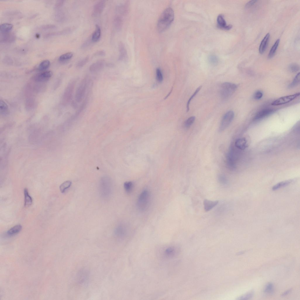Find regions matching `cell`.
Listing matches in <instances>:
<instances>
[{
	"label": "cell",
	"instance_id": "cell-1",
	"mask_svg": "<svg viewBox=\"0 0 300 300\" xmlns=\"http://www.w3.org/2000/svg\"><path fill=\"white\" fill-rule=\"evenodd\" d=\"M174 17V11L170 7L165 9L161 14L158 21L157 27L159 32L166 30L172 23Z\"/></svg>",
	"mask_w": 300,
	"mask_h": 300
},
{
	"label": "cell",
	"instance_id": "cell-2",
	"mask_svg": "<svg viewBox=\"0 0 300 300\" xmlns=\"http://www.w3.org/2000/svg\"><path fill=\"white\" fill-rule=\"evenodd\" d=\"M237 88V85L233 83L226 82L221 85L219 93L221 98L226 100L230 98L233 93Z\"/></svg>",
	"mask_w": 300,
	"mask_h": 300
},
{
	"label": "cell",
	"instance_id": "cell-3",
	"mask_svg": "<svg viewBox=\"0 0 300 300\" xmlns=\"http://www.w3.org/2000/svg\"><path fill=\"white\" fill-rule=\"evenodd\" d=\"M150 195L149 191L147 190L142 191L139 195L137 202V206L141 211L145 210L149 204Z\"/></svg>",
	"mask_w": 300,
	"mask_h": 300
},
{
	"label": "cell",
	"instance_id": "cell-4",
	"mask_svg": "<svg viewBox=\"0 0 300 300\" xmlns=\"http://www.w3.org/2000/svg\"><path fill=\"white\" fill-rule=\"evenodd\" d=\"M110 181L102 180L99 185V190L100 196L103 198L107 199L111 195L112 188Z\"/></svg>",
	"mask_w": 300,
	"mask_h": 300
},
{
	"label": "cell",
	"instance_id": "cell-5",
	"mask_svg": "<svg viewBox=\"0 0 300 300\" xmlns=\"http://www.w3.org/2000/svg\"><path fill=\"white\" fill-rule=\"evenodd\" d=\"M88 80L86 77L84 78L81 81L76 91L75 99L76 101L80 102L84 97L88 85Z\"/></svg>",
	"mask_w": 300,
	"mask_h": 300
},
{
	"label": "cell",
	"instance_id": "cell-6",
	"mask_svg": "<svg viewBox=\"0 0 300 300\" xmlns=\"http://www.w3.org/2000/svg\"><path fill=\"white\" fill-rule=\"evenodd\" d=\"M234 113L232 110H229L223 116L219 128V131L222 132L225 130L230 125L234 117Z\"/></svg>",
	"mask_w": 300,
	"mask_h": 300
},
{
	"label": "cell",
	"instance_id": "cell-7",
	"mask_svg": "<svg viewBox=\"0 0 300 300\" xmlns=\"http://www.w3.org/2000/svg\"><path fill=\"white\" fill-rule=\"evenodd\" d=\"M299 95L300 93H298L292 95L282 97L273 102L271 105L275 106L284 104L291 101Z\"/></svg>",
	"mask_w": 300,
	"mask_h": 300
},
{
	"label": "cell",
	"instance_id": "cell-8",
	"mask_svg": "<svg viewBox=\"0 0 300 300\" xmlns=\"http://www.w3.org/2000/svg\"><path fill=\"white\" fill-rule=\"evenodd\" d=\"M217 25L218 28L223 30H229L232 27L231 24L227 25L222 14H219L217 18Z\"/></svg>",
	"mask_w": 300,
	"mask_h": 300
},
{
	"label": "cell",
	"instance_id": "cell-9",
	"mask_svg": "<svg viewBox=\"0 0 300 300\" xmlns=\"http://www.w3.org/2000/svg\"><path fill=\"white\" fill-rule=\"evenodd\" d=\"M53 74L51 71H46L38 74L35 77V80L38 82H45L49 80Z\"/></svg>",
	"mask_w": 300,
	"mask_h": 300
},
{
	"label": "cell",
	"instance_id": "cell-10",
	"mask_svg": "<svg viewBox=\"0 0 300 300\" xmlns=\"http://www.w3.org/2000/svg\"><path fill=\"white\" fill-rule=\"evenodd\" d=\"M105 5V1L99 0L95 4L93 7V14L97 16L101 14L103 11Z\"/></svg>",
	"mask_w": 300,
	"mask_h": 300
},
{
	"label": "cell",
	"instance_id": "cell-11",
	"mask_svg": "<svg viewBox=\"0 0 300 300\" xmlns=\"http://www.w3.org/2000/svg\"><path fill=\"white\" fill-rule=\"evenodd\" d=\"M274 110L271 108H265L259 111L255 116L254 120H260L272 114Z\"/></svg>",
	"mask_w": 300,
	"mask_h": 300
},
{
	"label": "cell",
	"instance_id": "cell-12",
	"mask_svg": "<svg viewBox=\"0 0 300 300\" xmlns=\"http://www.w3.org/2000/svg\"><path fill=\"white\" fill-rule=\"evenodd\" d=\"M104 61L100 60L92 64L90 67L89 70L91 72L95 73L101 70L104 67Z\"/></svg>",
	"mask_w": 300,
	"mask_h": 300
},
{
	"label": "cell",
	"instance_id": "cell-13",
	"mask_svg": "<svg viewBox=\"0 0 300 300\" xmlns=\"http://www.w3.org/2000/svg\"><path fill=\"white\" fill-rule=\"evenodd\" d=\"M76 80H73L70 82L66 92V98L67 101H69L71 99L73 93L74 88H75Z\"/></svg>",
	"mask_w": 300,
	"mask_h": 300
},
{
	"label": "cell",
	"instance_id": "cell-14",
	"mask_svg": "<svg viewBox=\"0 0 300 300\" xmlns=\"http://www.w3.org/2000/svg\"><path fill=\"white\" fill-rule=\"evenodd\" d=\"M270 34L267 33L262 40L259 47V52L261 54H263L265 51L269 41Z\"/></svg>",
	"mask_w": 300,
	"mask_h": 300
},
{
	"label": "cell",
	"instance_id": "cell-15",
	"mask_svg": "<svg viewBox=\"0 0 300 300\" xmlns=\"http://www.w3.org/2000/svg\"><path fill=\"white\" fill-rule=\"evenodd\" d=\"M235 146L238 149L243 150L248 146L247 141L246 138L237 139L235 142Z\"/></svg>",
	"mask_w": 300,
	"mask_h": 300
},
{
	"label": "cell",
	"instance_id": "cell-16",
	"mask_svg": "<svg viewBox=\"0 0 300 300\" xmlns=\"http://www.w3.org/2000/svg\"><path fill=\"white\" fill-rule=\"evenodd\" d=\"M218 203V201H212L205 199L204 201V208L206 211H208L216 206Z\"/></svg>",
	"mask_w": 300,
	"mask_h": 300
},
{
	"label": "cell",
	"instance_id": "cell-17",
	"mask_svg": "<svg viewBox=\"0 0 300 300\" xmlns=\"http://www.w3.org/2000/svg\"><path fill=\"white\" fill-rule=\"evenodd\" d=\"M22 226L20 224H17L10 228L6 232V234L8 236H12L18 233L22 229Z\"/></svg>",
	"mask_w": 300,
	"mask_h": 300
},
{
	"label": "cell",
	"instance_id": "cell-18",
	"mask_svg": "<svg viewBox=\"0 0 300 300\" xmlns=\"http://www.w3.org/2000/svg\"><path fill=\"white\" fill-rule=\"evenodd\" d=\"M119 59L120 61H124L127 58V52L123 44L120 42L119 44Z\"/></svg>",
	"mask_w": 300,
	"mask_h": 300
},
{
	"label": "cell",
	"instance_id": "cell-19",
	"mask_svg": "<svg viewBox=\"0 0 300 300\" xmlns=\"http://www.w3.org/2000/svg\"><path fill=\"white\" fill-rule=\"evenodd\" d=\"M125 227L123 225H118L115 229V233L118 237H121L124 236L126 233Z\"/></svg>",
	"mask_w": 300,
	"mask_h": 300
},
{
	"label": "cell",
	"instance_id": "cell-20",
	"mask_svg": "<svg viewBox=\"0 0 300 300\" xmlns=\"http://www.w3.org/2000/svg\"><path fill=\"white\" fill-rule=\"evenodd\" d=\"M293 180L290 179L279 182L274 185L272 188L273 191H275L282 188L292 183Z\"/></svg>",
	"mask_w": 300,
	"mask_h": 300
},
{
	"label": "cell",
	"instance_id": "cell-21",
	"mask_svg": "<svg viewBox=\"0 0 300 300\" xmlns=\"http://www.w3.org/2000/svg\"><path fill=\"white\" fill-rule=\"evenodd\" d=\"M24 206L26 207L30 206L33 203V200L30 195L28 190L25 188L24 190Z\"/></svg>",
	"mask_w": 300,
	"mask_h": 300
},
{
	"label": "cell",
	"instance_id": "cell-22",
	"mask_svg": "<svg viewBox=\"0 0 300 300\" xmlns=\"http://www.w3.org/2000/svg\"><path fill=\"white\" fill-rule=\"evenodd\" d=\"M0 112L2 115H7L9 113V110L7 104L4 100L0 101Z\"/></svg>",
	"mask_w": 300,
	"mask_h": 300
},
{
	"label": "cell",
	"instance_id": "cell-23",
	"mask_svg": "<svg viewBox=\"0 0 300 300\" xmlns=\"http://www.w3.org/2000/svg\"><path fill=\"white\" fill-rule=\"evenodd\" d=\"M101 35V29L100 26L97 24L96 25V29L91 36L92 41L96 42L100 39Z\"/></svg>",
	"mask_w": 300,
	"mask_h": 300
},
{
	"label": "cell",
	"instance_id": "cell-24",
	"mask_svg": "<svg viewBox=\"0 0 300 300\" xmlns=\"http://www.w3.org/2000/svg\"><path fill=\"white\" fill-rule=\"evenodd\" d=\"M279 39L277 40L271 48L268 55V58L269 59L271 58L274 56L279 45Z\"/></svg>",
	"mask_w": 300,
	"mask_h": 300
},
{
	"label": "cell",
	"instance_id": "cell-25",
	"mask_svg": "<svg viewBox=\"0 0 300 300\" xmlns=\"http://www.w3.org/2000/svg\"><path fill=\"white\" fill-rule=\"evenodd\" d=\"M13 26V25L10 23H3L0 25V30L2 33L8 32L12 28Z\"/></svg>",
	"mask_w": 300,
	"mask_h": 300
},
{
	"label": "cell",
	"instance_id": "cell-26",
	"mask_svg": "<svg viewBox=\"0 0 300 300\" xmlns=\"http://www.w3.org/2000/svg\"><path fill=\"white\" fill-rule=\"evenodd\" d=\"M73 54L72 52H68L61 55L59 58V60L62 62H64L70 59L73 57Z\"/></svg>",
	"mask_w": 300,
	"mask_h": 300
},
{
	"label": "cell",
	"instance_id": "cell-27",
	"mask_svg": "<svg viewBox=\"0 0 300 300\" xmlns=\"http://www.w3.org/2000/svg\"><path fill=\"white\" fill-rule=\"evenodd\" d=\"M50 63L47 60H45L42 61L39 64L38 66V69L40 71H43L47 69L50 67Z\"/></svg>",
	"mask_w": 300,
	"mask_h": 300
},
{
	"label": "cell",
	"instance_id": "cell-28",
	"mask_svg": "<svg viewBox=\"0 0 300 300\" xmlns=\"http://www.w3.org/2000/svg\"><path fill=\"white\" fill-rule=\"evenodd\" d=\"M71 182L69 180L65 181L62 183L59 186V189L62 193L64 192L66 190L71 186Z\"/></svg>",
	"mask_w": 300,
	"mask_h": 300
},
{
	"label": "cell",
	"instance_id": "cell-29",
	"mask_svg": "<svg viewBox=\"0 0 300 300\" xmlns=\"http://www.w3.org/2000/svg\"><path fill=\"white\" fill-rule=\"evenodd\" d=\"M264 292L265 293L272 294L274 292V287L273 284L271 283H269L266 285Z\"/></svg>",
	"mask_w": 300,
	"mask_h": 300
},
{
	"label": "cell",
	"instance_id": "cell-30",
	"mask_svg": "<svg viewBox=\"0 0 300 300\" xmlns=\"http://www.w3.org/2000/svg\"><path fill=\"white\" fill-rule=\"evenodd\" d=\"M300 73H298L292 82L288 86L289 88H292L297 86L300 82Z\"/></svg>",
	"mask_w": 300,
	"mask_h": 300
},
{
	"label": "cell",
	"instance_id": "cell-31",
	"mask_svg": "<svg viewBox=\"0 0 300 300\" xmlns=\"http://www.w3.org/2000/svg\"><path fill=\"white\" fill-rule=\"evenodd\" d=\"M133 183L130 181L126 182L124 184V188L125 191L127 193H131L133 188Z\"/></svg>",
	"mask_w": 300,
	"mask_h": 300
},
{
	"label": "cell",
	"instance_id": "cell-32",
	"mask_svg": "<svg viewBox=\"0 0 300 300\" xmlns=\"http://www.w3.org/2000/svg\"><path fill=\"white\" fill-rule=\"evenodd\" d=\"M202 87V86H199L198 88H197V89L195 90V91L194 92L193 94L192 95V96L190 97V98L189 99V100H188V101L187 102V112H188V111H189V109H190V108H189L190 104V102L192 100V99L194 98V97H195V96L197 94V93L199 92V91H200V90L201 89Z\"/></svg>",
	"mask_w": 300,
	"mask_h": 300
},
{
	"label": "cell",
	"instance_id": "cell-33",
	"mask_svg": "<svg viewBox=\"0 0 300 300\" xmlns=\"http://www.w3.org/2000/svg\"><path fill=\"white\" fill-rule=\"evenodd\" d=\"M156 77L157 81L159 83H161L163 79L162 73L159 68H157L156 70Z\"/></svg>",
	"mask_w": 300,
	"mask_h": 300
},
{
	"label": "cell",
	"instance_id": "cell-34",
	"mask_svg": "<svg viewBox=\"0 0 300 300\" xmlns=\"http://www.w3.org/2000/svg\"><path fill=\"white\" fill-rule=\"evenodd\" d=\"M195 119V117L192 116L188 118L185 122L184 125L187 128L190 127L193 123Z\"/></svg>",
	"mask_w": 300,
	"mask_h": 300
},
{
	"label": "cell",
	"instance_id": "cell-35",
	"mask_svg": "<svg viewBox=\"0 0 300 300\" xmlns=\"http://www.w3.org/2000/svg\"><path fill=\"white\" fill-rule=\"evenodd\" d=\"M218 57L214 55H210L208 58L209 63L213 66L216 65L218 63Z\"/></svg>",
	"mask_w": 300,
	"mask_h": 300
},
{
	"label": "cell",
	"instance_id": "cell-36",
	"mask_svg": "<svg viewBox=\"0 0 300 300\" xmlns=\"http://www.w3.org/2000/svg\"><path fill=\"white\" fill-rule=\"evenodd\" d=\"M289 69L292 72H296L299 70V66L296 63H292L289 66Z\"/></svg>",
	"mask_w": 300,
	"mask_h": 300
},
{
	"label": "cell",
	"instance_id": "cell-37",
	"mask_svg": "<svg viewBox=\"0 0 300 300\" xmlns=\"http://www.w3.org/2000/svg\"><path fill=\"white\" fill-rule=\"evenodd\" d=\"M114 24L116 29L118 30L120 28L121 24V20L120 17L118 16H116L114 19Z\"/></svg>",
	"mask_w": 300,
	"mask_h": 300
},
{
	"label": "cell",
	"instance_id": "cell-38",
	"mask_svg": "<svg viewBox=\"0 0 300 300\" xmlns=\"http://www.w3.org/2000/svg\"><path fill=\"white\" fill-rule=\"evenodd\" d=\"M89 58V56H87L81 60L77 63L76 65L77 67L81 68L83 66L88 62Z\"/></svg>",
	"mask_w": 300,
	"mask_h": 300
},
{
	"label": "cell",
	"instance_id": "cell-39",
	"mask_svg": "<svg viewBox=\"0 0 300 300\" xmlns=\"http://www.w3.org/2000/svg\"><path fill=\"white\" fill-rule=\"evenodd\" d=\"M253 291H251L242 296L239 298L238 299L241 300L249 299L253 297Z\"/></svg>",
	"mask_w": 300,
	"mask_h": 300
},
{
	"label": "cell",
	"instance_id": "cell-40",
	"mask_svg": "<svg viewBox=\"0 0 300 300\" xmlns=\"http://www.w3.org/2000/svg\"><path fill=\"white\" fill-rule=\"evenodd\" d=\"M263 96L262 92L260 91H256L254 95V98L256 100H258L260 99Z\"/></svg>",
	"mask_w": 300,
	"mask_h": 300
},
{
	"label": "cell",
	"instance_id": "cell-41",
	"mask_svg": "<svg viewBox=\"0 0 300 300\" xmlns=\"http://www.w3.org/2000/svg\"><path fill=\"white\" fill-rule=\"evenodd\" d=\"M218 179L219 182L221 183L225 184L227 183V180L226 177L223 175H220L219 176Z\"/></svg>",
	"mask_w": 300,
	"mask_h": 300
},
{
	"label": "cell",
	"instance_id": "cell-42",
	"mask_svg": "<svg viewBox=\"0 0 300 300\" xmlns=\"http://www.w3.org/2000/svg\"><path fill=\"white\" fill-rule=\"evenodd\" d=\"M257 0H251L248 2L245 5V7L247 8L250 7L254 4L257 1Z\"/></svg>",
	"mask_w": 300,
	"mask_h": 300
},
{
	"label": "cell",
	"instance_id": "cell-43",
	"mask_svg": "<svg viewBox=\"0 0 300 300\" xmlns=\"http://www.w3.org/2000/svg\"><path fill=\"white\" fill-rule=\"evenodd\" d=\"M105 51L103 50H101L96 52L95 54H93V55L94 56H105Z\"/></svg>",
	"mask_w": 300,
	"mask_h": 300
},
{
	"label": "cell",
	"instance_id": "cell-44",
	"mask_svg": "<svg viewBox=\"0 0 300 300\" xmlns=\"http://www.w3.org/2000/svg\"><path fill=\"white\" fill-rule=\"evenodd\" d=\"M291 290H292V289H289V290H287L286 291H285V292L283 293L281 295V296H284L287 295L291 291Z\"/></svg>",
	"mask_w": 300,
	"mask_h": 300
}]
</instances>
